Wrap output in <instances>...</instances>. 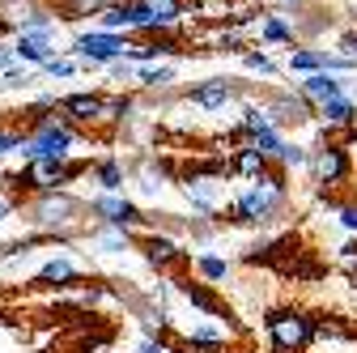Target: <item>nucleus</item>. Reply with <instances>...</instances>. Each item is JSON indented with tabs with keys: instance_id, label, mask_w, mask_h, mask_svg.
<instances>
[{
	"instance_id": "nucleus-1",
	"label": "nucleus",
	"mask_w": 357,
	"mask_h": 353,
	"mask_svg": "<svg viewBox=\"0 0 357 353\" xmlns=\"http://www.w3.org/2000/svg\"><path fill=\"white\" fill-rule=\"evenodd\" d=\"M289 209V174L273 166L264 179H247L230 200H226V222L230 226H255L268 230L281 222V213Z\"/></svg>"
},
{
	"instance_id": "nucleus-2",
	"label": "nucleus",
	"mask_w": 357,
	"mask_h": 353,
	"mask_svg": "<svg viewBox=\"0 0 357 353\" xmlns=\"http://www.w3.org/2000/svg\"><path fill=\"white\" fill-rule=\"evenodd\" d=\"M81 213H85V204H81L68 188H60V192H38V196L26 204V222H30V230H38V234L73 239V234L81 230Z\"/></svg>"
},
{
	"instance_id": "nucleus-3",
	"label": "nucleus",
	"mask_w": 357,
	"mask_h": 353,
	"mask_svg": "<svg viewBox=\"0 0 357 353\" xmlns=\"http://www.w3.org/2000/svg\"><path fill=\"white\" fill-rule=\"evenodd\" d=\"M81 145V128L60 111V115H43L26 137H22V158L34 162V158H52V162H68L73 149Z\"/></svg>"
},
{
	"instance_id": "nucleus-4",
	"label": "nucleus",
	"mask_w": 357,
	"mask_h": 353,
	"mask_svg": "<svg viewBox=\"0 0 357 353\" xmlns=\"http://www.w3.org/2000/svg\"><path fill=\"white\" fill-rule=\"evenodd\" d=\"M264 336L273 353H306L315 345V315L298 306H277L264 315Z\"/></svg>"
},
{
	"instance_id": "nucleus-5",
	"label": "nucleus",
	"mask_w": 357,
	"mask_h": 353,
	"mask_svg": "<svg viewBox=\"0 0 357 353\" xmlns=\"http://www.w3.org/2000/svg\"><path fill=\"white\" fill-rule=\"evenodd\" d=\"M81 174H89V166L85 162H52V158H34V162H26V170H17V174H9V188L13 192H60V188H68V183H77Z\"/></svg>"
},
{
	"instance_id": "nucleus-6",
	"label": "nucleus",
	"mask_w": 357,
	"mask_h": 353,
	"mask_svg": "<svg viewBox=\"0 0 357 353\" xmlns=\"http://www.w3.org/2000/svg\"><path fill=\"white\" fill-rule=\"evenodd\" d=\"M68 52L77 56L81 68H107V64H115V60H123V56L132 52V38L94 26V30H81V34L73 38V47H68Z\"/></svg>"
},
{
	"instance_id": "nucleus-7",
	"label": "nucleus",
	"mask_w": 357,
	"mask_h": 353,
	"mask_svg": "<svg viewBox=\"0 0 357 353\" xmlns=\"http://www.w3.org/2000/svg\"><path fill=\"white\" fill-rule=\"evenodd\" d=\"M85 209H89V217H94L98 226H115V230H128V234L153 230V222L141 213V204H137V200H128L123 192H98Z\"/></svg>"
},
{
	"instance_id": "nucleus-8",
	"label": "nucleus",
	"mask_w": 357,
	"mask_h": 353,
	"mask_svg": "<svg viewBox=\"0 0 357 353\" xmlns=\"http://www.w3.org/2000/svg\"><path fill=\"white\" fill-rule=\"evenodd\" d=\"M306 170L319 188H344L353 179V158L344 145H332V141H319L310 145V158H306Z\"/></svg>"
},
{
	"instance_id": "nucleus-9",
	"label": "nucleus",
	"mask_w": 357,
	"mask_h": 353,
	"mask_svg": "<svg viewBox=\"0 0 357 353\" xmlns=\"http://www.w3.org/2000/svg\"><path fill=\"white\" fill-rule=\"evenodd\" d=\"M188 103H192L196 111L217 115V111L243 103V81H238V77H204V81H196L192 90H188Z\"/></svg>"
},
{
	"instance_id": "nucleus-10",
	"label": "nucleus",
	"mask_w": 357,
	"mask_h": 353,
	"mask_svg": "<svg viewBox=\"0 0 357 353\" xmlns=\"http://www.w3.org/2000/svg\"><path fill=\"white\" fill-rule=\"evenodd\" d=\"M178 340L192 353H221L234 340V332H230V324H221V315H192V324L178 328Z\"/></svg>"
},
{
	"instance_id": "nucleus-11",
	"label": "nucleus",
	"mask_w": 357,
	"mask_h": 353,
	"mask_svg": "<svg viewBox=\"0 0 357 353\" xmlns=\"http://www.w3.org/2000/svg\"><path fill=\"white\" fill-rule=\"evenodd\" d=\"M264 111H268V119H273V128H302V123H310L315 119V107H310L298 90H277V94H268L264 98Z\"/></svg>"
},
{
	"instance_id": "nucleus-12",
	"label": "nucleus",
	"mask_w": 357,
	"mask_h": 353,
	"mask_svg": "<svg viewBox=\"0 0 357 353\" xmlns=\"http://www.w3.org/2000/svg\"><path fill=\"white\" fill-rule=\"evenodd\" d=\"M56 34L60 30H17L9 43H13V56H17V64H26V68H38V64H47L52 56H60V47H56Z\"/></svg>"
},
{
	"instance_id": "nucleus-13",
	"label": "nucleus",
	"mask_w": 357,
	"mask_h": 353,
	"mask_svg": "<svg viewBox=\"0 0 357 353\" xmlns=\"http://www.w3.org/2000/svg\"><path fill=\"white\" fill-rule=\"evenodd\" d=\"M128 183L137 188L145 200H162V196L170 192V166H166V162H153V158H145L137 170H128Z\"/></svg>"
},
{
	"instance_id": "nucleus-14",
	"label": "nucleus",
	"mask_w": 357,
	"mask_h": 353,
	"mask_svg": "<svg viewBox=\"0 0 357 353\" xmlns=\"http://www.w3.org/2000/svg\"><path fill=\"white\" fill-rule=\"evenodd\" d=\"M77 281H81V269L68 251H56L52 260H43V269L34 273V285H43V290H68Z\"/></svg>"
},
{
	"instance_id": "nucleus-15",
	"label": "nucleus",
	"mask_w": 357,
	"mask_h": 353,
	"mask_svg": "<svg viewBox=\"0 0 357 353\" xmlns=\"http://www.w3.org/2000/svg\"><path fill=\"white\" fill-rule=\"evenodd\" d=\"M60 111H64L77 128H98V115H102V94H89V90L64 94V98H60Z\"/></svg>"
},
{
	"instance_id": "nucleus-16",
	"label": "nucleus",
	"mask_w": 357,
	"mask_h": 353,
	"mask_svg": "<svg viewBox=\"0 0 357 353\" xmlns=\"http://www.w3.org/2000/svg\"><path fill=\"white\" fill-rule=\"evenodd\" d=\"M344 85H349V77H332V73H306V77L298 81V94H302L310 107H319V103H328V98H340V94H344Z\"/></svg>"
},
{
	"instance_id": "nucleus-17",
	"label": "nucleus",
	"mask_w": 357,
	"mask_h": 353,
	"mask_svg": "<svg viewBox=\"0 0 357 353\" xmlns=\"http://www.w3.org/2000/svg\"><path fill=\"white\" fill-rule=\"evenodd\" d=\"M141 251H145V264L158 269V273L170 269V264H178V255H183V251H178V239L166 234V230H149L145 243H141Z\"/></svg>"
},
{
	"instance_id": "nucleus-18",
	"label": "nucleus",
	"mask_w": 357,
	"mask_h": 353,
	"mask_svg": "<svg viewBox=\"0 0 357 353\" xmlns=\"http://www.w3.org/2000/svg\"><path fill=\"white\" fill-rule=\"evenodd\" d=\"M315 119L324 123V132H336V128H353L357 123V98L340 94V98H328L315 107Z\"/></svg>"
},
{
	"instance_id": "nucleus-19",
	"label": "nucleus",
	"mask_w": 357,
	"mask_h": 353,
	"mask_svg": "<svg viewBox=\"0 0 357 353\" xmlns=\"http://www.w3.org/2000/svg\"><path fill=\"white\" fill-rule=\"evenodd\" d=\"M196 277L204 281V285H226L230 277H234V264H230V255H221V251H213V247H204V251H196Z\"/></svg>"
},
{
	"instance_id": "nucleus-20",
	"label": "nucleus",
	"mask_w": 357,
	"mask_h": 353,
	"mask_svg": "<svg viewBox=\"0 0 357 353\" xmlns=\"http://www.w3.org/2000/svg\"><path fill=\"white\" fill-rule=\"evenodd\" d=\"M85 239H89V247L102 251V255H128V251H137V239H132L128 230H115V226H94Z\"/></svg>"
},
{
	"instance_id": "nucleus-21",
	"label": "nucleus",
	"mask_w": 357,
	"mask_h": 353,
	"mask_svg": "<svg viewBox=\"0 0 357 353\" xmlns=\"http://www.w3.org/2000/svg\"><path fill=\"white\" fill-rule=\"evenodd\" d=\"M137 5H145V9L153 13L158 34H174L178 26H183V13H188L183 0H137Z\"/></svg>"
},
{
	"instance_id": "nucleus-22",
	"label": "nucleus",
	"mask_w": 357,
	"mask_h": 353,
	"mask_svg": "<svg viewBox=\"0 0 357 353\" xmlns=\"http://www.w3.org/2000/svg\"><path fill=\"white\" fill-rule=\"evenodd\" d=\"M89 179L98 183V192H123L128 166H123V158H98L94 166H89Z\"/></svg>"
},
{
	"instance_id": "nucleus-23",
	"label": "nucleus",
	"mask_w": 357,
	"mask_h": 353,
	"mask_svg": "<svg viewBox=\"0 0 357 353\" xmlns=\"http://www.w3.org/2000/svg\"><path fill=\"white\" fill-rule=\"evenodd\" d=\"M255 26H259V43H264V47H298V30L289 22H281L277 13H264Z\"/></svg>"
},
{
	"instance_id": "nucleus-24",
	"label": "nucleus",
	"mask_w": 357,
	"mask_h": 353,
	"mask_svg": "<svg viewBox=\"0 0 357 353\" xmlns=\"http://www.w3.org/2000/svg\"><path fill=\"white\" fill-rule=\"evenodd\" d=\"M268 170H273V162H268L259 149H251V145L234 149V158H230V174H238L243 183H247V179H264Z\"/></svg>"
},
{
	"instance_id": "nucleus-25",
	"label": "nucleus",
	"mask_w": 357,
	"mask_h": 353,
	"mask_svg": "<svg viewBox=\"0 0 357 353\" xmlns=\"http://www.w3.org/2000/svg\"><path fill=\"white\" fill-rule=\"evenodd\" d=\"M132 115H137V98L132 94H102V115H98V128H123Z\"/></svg>"
},
{
	"instance_id": "nucleus-26",
	"label": "nucleus",
	"mask_w": 357,
	"mask_h": 353,
	"mask_svg": "<svg viewBox=\"0 0 357 353\" xmlns=\"http://www.w3.org/2000/svg\"><path fill=\"white\" fill-rule=\"evenodd\" d=\"M137 85H141V90H149V94L170 90V85H174V64H141L137 68Z\"/></svg>"
},
{
	"instance_id": "nucleus-27",
	"label": "nucleus",
	"mask_w": 357,
	"mask_h": 353,
	"mask_svg": "<svg viewBox=\"0 0 357 353\" xmlns=\"http://www.w3.org/2000/svg\"><path fill=\"white\" fill-rule=\"evenodd\" d=\"M60 5V22H85V17H98L102 9H111L115 0H56Z\"/></svg>"
},
{
	"instance_id": "nucleus-28",
	"label": "nucleus",
	"mask_w": 357,
	"mask_h": 353,
	"mask_svg": "<svg viewBox=\"0 0 357 353\" xmlns=\"http://www.w3.org/2000/svg\"><path fill=\"white\" fill-rule=\"evenodd\" d=\"M285 68L298 73V77H306V73H324V47H289Z\"/></svg>"
},
{
	"instance_id": "nucleus-29",
	"label": "nucleus",
	"mask_w": 357,
	"mask_h": 353,
	"mask_svg": "<svg viewBox=\"0 0 357 353\" xmlns=\"http://www.w3.org/2000/svg\"><path fill=\"white\" fill-rule=\"evenodd\" d=\"M34 9H38V0H5V5H0V26L17 34V30L30 22Z\"/></svg>"
},
{
	"instance_id": "nucleus-30",
	"label": "nucleus",
	"mask_w": 357,
	"mask_h": 353,
	"mask_svg": "<svg viewBox=\"0 0 357 353\" xmlns=\"http://www.w3.org/2000/svg\"><path fill=\"white\" fill-rule=\"evenodd\" d=\"M208 52H221V56H243V52H251V47H247L243 30H230V26H221V30L208 38Z\"/></svg>"
},
{
	"instance_id": "nucleus-31",
	"label": "nucleus",
	"mask_w": 357,
	"mask_h": 353,
	"mask_svg": "<svg viewBox=\"0 0 357 353\" xmlns=\"http://www.w3.org/2000/svg\"><path fill=\"white\" fill-rule=\"evenodd\" d=\"M178 294L192 302V311H196V315H221V302L213 298V290H204V285H192V281H188V285H178Z\"/></svg>"
},
{
	"instance_id": "nucleus-32",
	"label": "nucleus",
	"mask_w": 357,
	"mask_h": 353,
	"mask_svg": "<svg viewBox=\"0 0 357 353\" xmlns=\"http://www.w3.org/2000/svg\"><path fill=\"white\" fill-rule=\"evenodd\" d=\"M247 145H251V149H259L268 162H277V153H281V145H285V132H281V128H264V132H251V137H247Z\"/></svg>"
},
{
	"instance_id": "nucleus-33",
	"label": "nucleus",
	"mask_w": 357,
	"mask_h": 353,
	"mask_svg": "<svg viewBox=\"0 0 357 353\" xmlns=\"http://www.w3.org/2000/svg\"><path fill=\"white\" fill-rule=\"evenodd\" d=\"M306 158H310V145H302V141H289V137H285V145H281V153H277V162H273V166H281V170L289 174V170H306Z\"/></svg>"
},
{
	"instance_id": "nucleus-34",
	"label": "nucleus",
	"mask_w": 357,
	"mask_h": 353,
	"mask_svg": "<svg viewBox=\"0 0 357 353\" xmlns=\"http://www.w3.org/2000/svg\"><path fill=\"white\" fill-rule=\"evenodd\" d=\"M183 5H188L196 17H217V22H226V17L238 9V0H183Z\"/></svg>"
},
{
	"instance_id": "nucleus-35",
	"label": "nucleus",
	"mask_w": 357,
	"mask_h": 353,
	"mask_svg": "<svg viewBox=\"0 0 357 353\" xmlns=\"http://www.w3.org/2000/svg\"><path fill=\"white\" fill-rule=\"evenodd\" d=\"M123 13H128V34H158L153 13H149L145 5H137V0H123Z\"/></svg>"
},
{
	"instance_id": "nucleus-36",
	"label": "nucleus",
	"mask_w": 357,
	"mask_h": 353,
	"mask_svg": "<svg viewBox=\"0 0 357 353\" xmlns=\"http://www.w3.org/2000/svg\"><path fill=\"white\" fill-rule=\"evenodd\" d=\"M238 128L247 132H264V128H273V119H268V111H264V103H243V115H238Z\"/></svg>"
},
{
	"instance_id": "nucleus-37",
	"label": "nucleus",
	"mask_w": 357,
	"mask_h": 353,
	"mask_svg": "<svg viewBox=\"0 0 357 353\" xmlns=\"http://www.w3.org/2000/svg\"><path fill=\"white\" fill-rule=\"evenodd\" d=\"M243 68L255 73V77H277V73H281V64L268 56L264 47H259V52H243Z\"/></svg>"
},
{
	"instance_id": "nucleus-38",
	"label": "nucleus",
	"mask_w": 357,
	"mask_h": 353,
	"mask_svg": "<svg viewBox=\"0 0 357 353\" xmlns=\"http://www.w3.org/2000/svg\"><path fill=\"white\" fill-rule=\"evenodd\" d=\"M43 73L38 68H26V64H13L9 73H0V90H26V85H34Z\"/></svg>"
},
{
	"instance_id": "nucleus-39",
	"label": "nucleus",
	"mask_w": 357,
	"mask_h": 353,
	"mask_svg": "<svg viewBox=\"0 0 357 353\" xmlns=\"http://www.w3.org/2000/svg\"><path fill=\"white\" fill-rule=\"evenodd\" d=\"M332 213H336V226H340L349 239H357V196H353V200H336Z\"/></svg>"
},
{
	"instance_id": "nucleus-40",
	"label": "nucleus",
	"mask_w": 357,
	"mask_h": 353,
	"mask_svg": "<svg viewBox=\"0 0 357 353\" xmlns=\"http://www.w3.org/2000/svg\"><path fill=\"white\" fill-rule=\"evenodd\" d=\"M77 60H68V56H52L47 64H38V73L43 77H52V81H68V77H77Z\"/></svg>"
},
{
	"instance_id": "nucleus-41",
	"label": "nucleus",
	"mask_w": 357,
	"mask_h": 353,
	"mask_svg": "<svg viewBox=\"0 0 357 353\" xmlns=\"http://www.w3.org/2000/svg\"><path fill=\"white\" fill-rule=\"evenodd\" d=\"M324 73H332V77H353V73H357V60H353V56H340V52H324Z\"/></svg>"
},
{
	"instance_id": "nucleus-42",
	"label": "nucleus",
	"mask_w": 357,
	"mask_h": 353,
	"mask_svg": "<svg viewBox=\"0 0 357 353\" xmlns=\"http://www.w3.org/2000/svg\"><path fill=\"white\" fill-rule=\"evenodd\" d=\"M315 340H349V328H340L336 320H315Z\"/></svg>"
},
{
	"instance_id": "nucleus-43",
	"label": "nucleus",
	"mask_w": 357,
	"mask_h": 353,
	"mask_svg": "<svg viewBox=\"0 0 357 353\" xmlns=\"http://www.w3.org/2000/svg\"><path fill=\"white\" fill-rule=\"evenodd\" d=\"M22 137H26V132H17V128H0V158L17 153L22 149Z\"/></svg>"
},
{
	"instance_id": "nucleus-44",
	"label": "nucleus",
	"mask_w": 357,
	"mask_h": 353,
	"mask_svg": "<svg viewBox=\"0 0 357 353\" xmlns=\"http://www.w3.org/2000/svg\"><path fill=\"white\" fill-rule=\"evenodd\" d=\"M111 68V81H137V64H128V60H115V64H107Z\"/></svg>"
},
{
	"instance_id": "nucleus-45",
	"label": "nucleus",
	"mask_w": 357,
	"mask_h": 353,
	"mask_svg": "<svg viewBox=\"0 0 357 353\" xmlns=\"http://www.w3.org/2000/svg\"><path fill=\"white\" fill-rule=\"evenodd\" d=\"M137 353H170V345H166L162 336H145V340L137 345Z\"/></svg>"
},
{
	"instance_id": "nucleus-46",
	"label": "nucleus",
	"mask_w": 357,
	"mask_h": 353,
	"mask_svg": "<svg viewBox=\"0 0 357 353\" xmlns=\"http://www.w3.org/2000/svg\"><path fill=\"white\" fill-rule=\"evenodd\" d=\"M336 52H340V56H353V60H357V30L340 34V43H336Z\"/></svg>"
},
{
	"instance_id": "nucleus-47",
	"label": "nucleus",
	"mask_w": 357,
	"mask_h": 353,
	"mask_svg": "<svg viewBox=\"0 0 357 353\" xmlns=\"http://www.w3.org/2000/svg\"><path fill=\"white\" fill-rule=\"evenodd\" d=\"M17 64V56H13V43H0V73H9Z\"/></svg>"
},
{
	"instance_id": "nucleus-48",
	"label": "nucleus",
	"mask_w": 357,
	"mask_h": 353,
	"mask_svg": "<svg viewBox=\"0 0 357 353\" xmlns=\"http://www.w3.org/2000/svg\"><path fill=\"white\" fill-rule=\"evenodd\" d=\"M9 213H13V200H9V196H0V222H5Z\"/></svg>"
}]
</instances>
